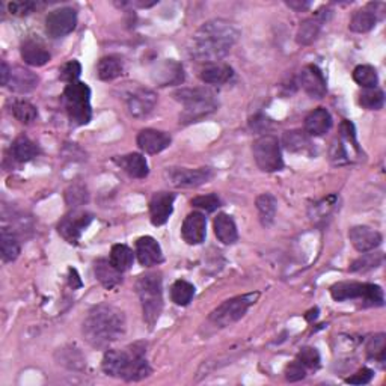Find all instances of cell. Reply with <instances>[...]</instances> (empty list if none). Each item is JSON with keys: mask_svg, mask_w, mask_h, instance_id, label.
<instances>
[{"mask_svg": "<svg viewBox=\"0 0 386 386\" xmlns=\"http://www.w3.org/2000/svg\"><path fill=\"white\" fill-rule=\"evenodd\" d=\"M147 346L136 343L127 350H107L101 362V369L107 376L127 382H139L151 374L145 353Z\"/></svg>", "mask_w": 386, "mask_h": 386, "instance_id": "obj_3", "label": "cell"}, {"mask_svg": "<svg viewBox=\"0 0 386 386\" xmlns=\"http://www.w3.org/2000/svg\"><path fill=\"white\" fill-rule=\"evenodd\" d=\"M172 139L166 131L145 128L138 135V147L147 154H158L171 145Z\"/></svg>", "mask_w": 386, "mask_h": 386, "instance_id": "obj_17", "label": "cell"}, {"mask_svg": "<svg viewBox=\"0 0 386 386\" xmlns=\"http://www.w3.org/2000/svg\"><path fill=\"white\" fill-rule=\"evenodd\" d=\"M136 257L144 267H153L163 261V252L156 239L145 235L136 242Z\"/></svg>", "mask_w": 386, "mask_h": 386, "instance_id": "obj_21", "label": "cell"}, {"mask_svg": "<svg viewBox=\"0 0 386 386\" xmlns=\"http://www.w3.org/2000/svg\"><path fill=\"white\" fill-rule=\"evenodd\" d=\"M40 149L36 147L35 142L27 138V136H18L13 145H11V154L14 157V160L20 163H26L31 162L34 157L38 156Z\"/></svg>", "mask_w": 386, "mask_h": 386, "instance_id": "obj_32", "label": "cell"}, {"mask_svg": "<svg viewBox=\"0 0 386 386\" xmlns=\"http://www.w3.org/2000/svg\"><path fill=\"white\" fill-rule=\"evenodd\" d=\"M282 142H284L288 151H293V153H306V149L311 148L309 136L305 133V131H300V130L285 131L284 138H282Z\"/></svg>", "mask_w": 386, "mask_h": 386, "instance_id": "obj_37", "label": "cell"}, {"mask_svg": "<svg viewBox=\"0 0 386 386\" xmlns=\"http://www.w3.org/2000/svg\"><path fill=\"white\" fill-rule=\"evenodd\" d=\"M376 6L378 5L369 3L366 6L357 9V11L352 17L350 24H348L352 32L365 34V32H370L373 29L376 23H378V11H376Z\"/></svg>", "mask_w": 386, "mask_h": 386, "instance_id": "obj_25", "label": "cell"}, {"mask_svg": "<svg viewBox=\"0 0 386 386\" xmlns=\"http://www.w3.org/2000/svg\"><path fill=\"white\" fill-rule=\"evenodd\" d=\"M136 293L142 305L144 320L149 329H153L163 309V287L162 275L158 272H148L136 281Z\"/></svg>", "mask_w": 386, "mask_h": 386, "instance_id": "obj_4", "label": "cell"}, {"mask_svg": "<svg viewBox=\"0 0 386 386\" xmlns=\"http://www.w3.org/2000/svg\"><path fill=\"white\" fill-rule=\"evenodd\" d=\"M348 239L357 252L365 253L380 246L382 234L370 227H365V225H359V227H353L348 231Z\"/></svg>", "mask_w": 386, "mask_h": 386, "instance_id": "obj_18", "label": "cell"}, {"mask_svg": "<svg viewBox=\"0 0 386 386\" xmlns=\"http://www.w3.org/2000/svg\"><path fill=\"white\" fill-rule=\"evenodd\" d=\"M77 13L70 6L54 9L45 18V32L52 38H62L76 29Z\"/></svg>", "mask_w": 386, "mask_h": 386, "instance_id": "obj_12", "label": "cell"}, {"mask_svg": "<svg viewBox=\"0 0 386 386\" xmlns=\"http://www.w3.org/2000/svg\"><path fill=\"white\" fill-rule=\"evenodd\" d=\"M0 251H2V258L5 262H11L20 255V240L17 234L6 227L0 231Z\"/></svg>", "mask_w": 386, "mask_h": 386, "instance_id": "obj_31", "label": "cell"}, {"mask_svg": "<svg viewBox=\"0 0 386 386\" xmlns=\"http://www.w3.org/2000/svg\"><path fill=\"white\" fill-rule=\"evenodd\" d=\"M126 316L114 305L94 306L83 322V336L94 348H107L126 334Z\"/></svg>", "mask_w": 386, "mask_h": 386, "instance_id": "obj_2", "label": "cell"}, {"mask_svg": "<svg viewBox=\"0 0 386 386\" xmlns=\"http://www.w3.org/2000/svg\"><path fill=\"white\" fill-rule=\"evenodd\" d=\"M9 110H11L13 117L17 121H20L22 124H31V122L38 118V110H36L32 103L26 100H13Z\"/></svg>", "mask_w": 386, "mask_h": 386, "instance_id": "obj_36", "label": "cell"}, {"mask_svg": "<svg viewBox=\"0 0 386 386\" xmlns=\"http://www.w3.org/2000/svg\"><path fill=\"white\" fill-rule=\"evenodd\" d=\"M0 77H2V84L6 87L9 83V77H11V68L8 67V64L2 61V70H0Z\"/></svg>", "mask_w": 386, "mask_h": 386, "instance_id": "obj_51", "label": "cell"}, {"mask_svg": "<svg viewBox=\"0 0 386 386\" xmlns=\"http://www.w3.org/2000/svg\"><path fill=\"white\" fill-rule=\"evenodd\" d=\"M36 6H38V3L31 2V0H14V2L8 5V9L13 15L24 17V15H29L31 13H34Z\"/></svg>", "mask_w": 386, "mask_h": 386, "instance_id": "obj_46", "label": "cell"}, {"mask_svg": "<svg viewBox=\"0 0 386 386\" xmlns=\"http://www.w3.org/2000/svg\"><path fill=\"white\" fill-rule=\"evenodd\" d=\"M257 210L260 214V221L262 227H270L276 218V210H278V201L276 198L270 193H262L257 198L255 201Z\"/></svg>", "mask_w": 386, "mask_h": 386, "instance_id": "obj_33", "label": "cell"}, {"mask_svg": "<svg viewBox=\"0 0 386 386\" xmlns=\"http://www.w3.org/2000/svg\"><path fill=\"white\" fill-rule=\"evenodd\" d=\"M353 80L359 84L362 89L376 88L379 83L378 71L371 65H357L353 70Z\"/></svg>", "mask_w": 386, "mask_h": 386, "instance_id": "obj_38", "label": "cell"}, {"mask_svg": "<svg viewBox=\"0 0 386 386\" xmlns=\"http://www.w3.org/2000/svg\"><path fill=\"white\" fill-rule=\"evenodd\" d=\"M207 234V219L200 211L187 214L181 227V237L189 244H201L205 240Z\"/></svg>", "mask_w": 386, "mask_h": 386, "instance_id": "obj_19", "label": "cell"}, {"mask_svg": "<svg viewBox=\"0 0 386 386\" xmlns=\"http://www.w3.org/2000/svg\"><path fill=\"white\" fill-rule=\"evenodd\" d=\"M64 103L68 118L74 126H87L92 118L91 89L87 83H68L64 89Z\"/></svg>", "mask_w": 386, "mask_h": 386, "instance_id": "obj_6", "label": "cell"}, {"mask_svg": "<svg viewBox=\"0 0 386 386\" xmlns=\"http://www.w3.org/2000/svg\"><path fill=\"white\" fill-rule=\"evenodd\" d=\"M366 353L371 357V359H376L379 362L385 361L386 356V336L385 334H378L371 336L369 340V344H366Z\"/></svg>", "mask_w": 386, "mask_h": 386, "instance_id": "obj_41", "label": "cell"}, {"mask_svg": "<svg viewBox=\"0 0 386 386\" xmlns=\"http://www.w3.org/2000/svg\"><path fill=\"white\" fill-rule=\"evenodd\" d=\"M331 14L329 9H320L313 17L308 18L302 24L299 26L297 34H296V41L300 45H309L313 44L320 35L322 31V26L327 22V17Z\"/></svg>", "mask_w": 386, "mask_h": 386, "instance_id": "obj_16", "label": "cell"}, {"mask_svg": "<svg viewBox=\"0 0 386 386\" xmlns=\"http://www.w3.org/2000/svg\"><path fill=\"white\" fill-rule=\"evenodd\" d=\"M153 80L160 87H171V84H181L184 82L183 65L177 61L166 59L162 64L156 65L153 70Z\"/></svg>", "mask_w": 386, "mask_h": 386, "instance_id": "obj_20", "label": "cell"}, {"mask_svg": "<svg viewBox=\"0 0 386 386\" xmlns=\"http://www.w3.org/2000/svg\"><path fill=\"white\" fill-rule=\"evenodd\" d=\"M287 5L295 9V11L297 13H302V11H306V9L311 6L309 2H300V0H293V2H287Z\"/></svg>", "mask_w": 386, "mask_h": 386, "instance_id": "obj_50", "label": "cell"}, {"mask_svg": "<svg viewBox=\"0 0 386 386\" xmlns=\"http://www.w3.org/2000/svg\"><path fill=\"white\" fill-rule=\"evenodd\" d=\"M80 74H82L80 62L79 61H70V62L62 65L59 77H61L62 82L74 83V82H77V79L80 77Z\"/></svg>", "mask_w": 386, "mask_h": 386, "instance_id": "obj_44", "label": "cell"}, {"mask_svg": "<svg viewBox=\"0 0 386 386\" xmlns=\"http://www.w3.org/2000/svg\"><path fill=\"white\" fill-rule=\"evenodd\" d=\"M128 114L133 118H147L157 105V94L151 89L136 87L126 94Z\"/></svg>", "mask_w": 386, "mask_h": 386, "instance_id": "obj_13", "label": "cell"}, {"mask_svg": "<svg viewBox=\"0 0 386 386\" xmlns=\"http://www.w3.org/2000/svg\"><path fill=\"white\" fill-rule=\"evenodd\" d=\"M174 97L184 106L180 117L184 124L200 121L218 109V100L209 88H184L174 92Z\"/></svg>", "mask_w": 386, "mask_h": 386, "instance_id": "obj_5", "label": "cell"}, {"mask_svg": "<svg viewBox=\"0 0 386 386\" xmlns=\"http://www.w3.org/2000/svg\"><path fill=\"white\" fill-rule=\"evenodd\" d=\"M92 219L94 216L89 211L74 209L61 219L58 225V232L65 242H68L70 244H77L83 231L89 227Z\"/></svg>", "mask_w": 386, "mask_h": 386, "instance_id": "obj_10", "label": "cell"}, {"mask_svg": "<svg viewBox=\"0 0 386 386\" xmlns=\"http://www.w3.org/2000/svg\"><path fill=\"white\" fill-rule=\"evenodd\" d=\"M94 272H96V276L100 281V284L107 290L115 288L122 281L121 272H118L114 266H112V262L105 258H100L96 261Z\"/></svg>", "mask_w": 386, "mask_h": 386, "instance_id": "obj_28", "label": "cell"}, {"mask_svg": "<svg viewBox=\"0 0 386 386\" xmlns=\"http://www.w3.org/2000/svg\"><path fill=\"white\" fill-rule=\"evenodd\" d=\"M299 83L311 98H323L327 92L326 77L317 65H306L299 74Z\"/></svg>", "mask_w": 386, "mask_h": 386, "instance_id": "obj_14", "label": "cell"}, {"mask_svg": "<svg viewBox=\"0 0 386 386\" xmlns=\"http://www.w3.org/2000/svg\"><path fill=\"white\" fill-rule=\"evenodd\" d=\"M210 168H168L165 171V180L174 187H198L213 178Z\"/></svg>", "mask_w": 386, "mask_h": 386, "instance_id": "obj_11", "label": "cell"}, {"mask_svg": "<svg viewBox=\"0 0 386 386\" xmlns=\"http://www.w3.org/2000/svg\"><path fill=\"white\" fill-rule=\"evenodd\" d=\"M175 195L169 192L154 193L149 201V219L154 227L165 225L174 211Z\"/></svg>", "mask_w": 386, "mask_h": 386, "instance_id": "obj_15", "label": "cell"}, {"mask_svg": "<svg viewBox=\"0 0 386 386\" xmlns=\"http://www.w3.org/2000/svg\"><path fill=\"white\" fill-rule=\"evenodd\" d=\"M192 205L195 207V209H200V210H204L207 213H211L216 209H219V207H221V200H219V196L216 195V193H210V195L193 198Z\"/></svg>", "mask_w": 386, "mask_h": 386, "instance_id": "obj_43", "label": "cell"}, {"mask_svg": "<svg viewBox=\"0 0 386 386\" xmlns=\"http://www.w3.org/2000/svg\"><path fill=\"white\" fill-rule=\"evenodd\" d=\"M297 361L302 364L305 369H317L320 365V353L314 347H305L299 352Z\"/></svg>", "mask_w": 386, "mask_h": 386, "instance_id": "obj_45", "label": "cell"}, {"mask_svg": "<svg viewBox=\"0 0 386 386\" xmlns=\"http://www.w3.org/2000/svg\"><path fill=\"white\" fill-rule=\"evenodd\" d=\"M65 201H67L68 205L74 207V209L87 204L89 201V193L87 191V187L82 184H74L68 187L67 192H65Z\"/></svg>", "mask_w": 386, "mask_h": 386, "instance_id": "obj_42", "label": "cell"}, {"mask_svg": "<svg viewBox=\"0 0 386 386\" xmlns=\"http://www.w3.org/2000/svg\"><path fill=\"white\" fill-rule=\"evenodd\" d=\"M260 293H248L243 296L232 297L230 300H225L222 305L216 308L209 317V322L214 327H228L248 313V309L257 302Z\"/></svg>", "mask_w": 386, "mask_h": 386, "instance_id": "obj_8", "label": "cell"}, {"mask_svg": "<svg viewBox=\"0 0 386 386\" xmlns=\"http://www.w3.org/2000/svg\"><path fill=\"white\" fill-rule=\"evenodd\" d=\"M331 296L336 302L344 300H362L366 306H383V290L376 284H362V282H338L332 285Z\"/></svg>", "mask_w": 386, "mask_h": 386, "instance_id": "obj_7", "label": "cell"}, {"mask_svg": "<svg viewBox=\"0 0 386 386\" xmlns=\"http://www.w3.org/2000/svg\"><path fill=\"white\" fill-rule=\"evenodd\" d=\"M195 296V285L184 279L175 281L171 287V299L178 306H186L192 302Z\"/></svg>", "mask_w": 386, "mask_h": 386, "instance_id": "obj_35", "label": "cell"}, {"mask_svg": "<svg viewBox=\"0 0 386 386\" xmlns=\"http://www.w3.org/2000/svg\"><path fill=\"white\" fill-rule=\"evenodd\" d=\"M305 376H306V369L299 361H295L287 365L285 379L288 382H299L305 379Z\"/></svg>", "mask_w": 386, "mask_h": 386, "instance_id": "obj_47", "label": "cell"}, {"mask_svg": "<svg viewBox=\"0 0 386 386\" xmlns=\"http://www.w3.org/2000/svg\"><path fill=\"white\" fill-rule=\"evenodd\" d=\"M374 378V371L370 370V369H362L357 373H355L353 376H350V378L346 379L347 383L350 385H366L370 383Z\"/></svg>", "mask_w": 386, "mask_h": 386, "instance_id": "obj_48", "label": "cell"}, {"mask_svg": "<svg viewBox=\"0 0 386 386\" xmlns=\"http://www.w3.org/2000/svg\"><path fill=\"white\" fill-rule=\"evenodd\" d=\"M122 71H124V61L118 54H109L98 61L97 74L101 80H114L121 76Z\"/></svg>", "mask_w": 386, "mask_h": 386, "instance_id": "obj_30", "label": "cell"}, {"mask_svg": "<svg viewBox=\"0 0 386 386\" xmlns=\"http://www.w3.org/2000/svg\"><path fill=\"white\" fill-rule=\"evenodd\" d=\"M68 275H70V285L73 287V290H76V288H80L82 287V281H80V276H79V273L76 269H70L68 270Z\"/></svg>", "mask_w": 386, "mask_h": 386, "instance_id": "obj_49", "label": "cell"}, {"mask_svg": "<svg viewBox=\"0 0 386 386\" xmlns=\"http://www.w3.org/2000/svg\"><path fill=\"white\" fill-rule=\"evenodd\" d=\"M332 128V117L325 107H317L305 118V133L308 136H323Z\"/></svg>", "mask_w": 386, "mask_h": 386, "instance_id": "obj_23", "label": "cell"}, {"mask_svg": "<svg viewBox=\"0 0 386 386\" xmlns=\"http://www.w3.org/2000/svg\"><path fill=\"white\" fill-rule=\"evenodd\" d=\"M117 162L130 177L138 178V180H140V178H145L149 174L147 158L142 154L131 153L127 156H122L121 158L117 160Z\"/></svg>", "mask_w": 386, "mask_h": 386, "instance_id": "obj_29", "label": "cell"}, {"mask_svg": "<svg viewBox=\"0 0 386 386\" xmlns=\"http://www.w3.org/2000/svg\"><path fill=\"white\" fill-rule=\"evenodd\" d=\"M359 105L369 110H380L385 105V94L378 87L362 89L359 94Z\"/></svg>", "mask_w": 386, "mask_h": 386, "instance_id": "obj_39", "label": "cell"}, {"mask_svg": "<svg viewBox=\"0 0 386 386\" xmlns=\"http://www.w3.org/2000/svg\"><path fill=\"white\" fill-rule=\"evenodd\" d=\"M383 262V253L382 252H371V253H364L361 258H357L352 262L350 272H366L379 267Z\"/></svg>", "mask_w": 386, "mask_h": 386, "instance_id": "obj_40", "label": "cell"}, {"mask_svg": "<svg viewBox=\"0 0 386 386\" xmlns=\"http://www.w3.org/2000/svg\"><path fill=\"white\" fill-rule=\"evenodd\" d=\"M253 158L262 172H276L284 168L279 140L273 135H262L252 145Z\"/></svg>", "mask_w": 386, "mask_h": 386, "instance_id": "obj_9", "label": "cell"}, {"mask_svg": "<svg viewBox=\"0 0 386 386\" xmlns=\"http://www.w3.org/2000/svg\"><path fill=\"white\" fill-rule=\"evenodd\" d=\"M109 261L112 262L118 272L124 273L127 272L131 266H133L135 261V253L126 244H114L110 249V257Z\"/></svg>", "mask_w": 386, "mask_h": 386, "instance_id": "obj_34", "label": "cell"}, {"mask_svg": "<svg viewBox=\"0 0 386 386\" xmlns=\"http://www.w3.org/2000/svg\"><path fill=\"white\" fill-rule=\"evenodd\" d=\"M20 53L23 61L31 67H43L52 58L45 45L35 38H27L20 47Z\"/></svg>", "mask_w": 386, "mask_h": 386, "instance_id": "obj_22", "label": "cell"}, {"mask_svg": "<svg viewBox=\"0 0 386 386\" xmlns=\"http://www.w3.org/2000/svg\"><path fill=\"white\" fill-rule=\"evenodd\" d=\"M40 83V77L31 70L23 67L11 68V77H9V88L18 94H27L34 91Z\"/></svg>", "mask_w": 386, "mask_h": 386, "instance_id": "obj_24", "label": "cell"}, {"mask_svg": "<svg viewBox=\"0 0 386 386\" xmlns=\"http://www.w3.org/2000/svg\"><path fill=\"white\" fill-rule=\"evenodd\" d=\"M239 36L240 31L234 23L216 18L204 23L195 32L189 53L195 61L204 65L218 62L231 52Z\"/></svg>", "mask_w": 386, "mask_h": 386, "instance_id": "obj_1", "label": "cell"}, {"mask_svg": "<svg viewBox=\"0 0 386 386\" xmlns=\"http://www.w3.org/2000/svg\"><path fill=\"white\" fill-rule=\"evenodd\" d=\"M234 76V71L227 64H221V62H213V64H205L200 77L204 83L209 84H223L231 80Z\"/></svg>", "mask_w": 386, "mask_h": 386, "instance_id": "obj_27", "label": "cell"}, {"mask_svg": "<svg viewBox=\"0 0 386 386\" xmlns=\"http://www.w3.org/2000/svg\"><path fill=\"white\" fill-rule=\"evenodd\" d=\"M214 234L223 244H234L239 240V231L237 225H235L234 219L227 213H219L214 218L213 222Z\"/></svg>", "mask_w": 386, "mask_h": 386, "instance_id": "obj_26", "label": "cell"}]
</instances>
